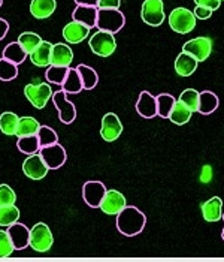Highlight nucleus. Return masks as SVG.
Segmentation results:
<instances>
[{
  "mask_svg": "<svg viewBox=\"0 0 224 262\" xmlns=\"http://www.w3.org/2000/svg\"><path fill=\"white\" fill-rule=\"evenodd\" d=\"M146 225V216L133 205H126L117 214V229L126 237L141 234Z\"/></svg>",
  "mask_w": 224,
  "mask_h": 262,
  "instance_id": "f257e3e1",
  "label": "nucleus"
},
{
  "mask_svg": "<svg viewBox=\"0 0 224 262\" xmlns=\"http://www.w3.org/2000/svg\"><path fill=\"white\" fill-rule=\"evenodd\" d=\"M88 47L91 51L99 56V57H109L115 53L117 48V40L114 33L105 32V30H97L93 33L88 39Z\"/></svg>",
  "mask_w": 224,
  "mask_h": 262,
  "instance_id": "f03ea898",
  "label": "nucleus"
},
{
  "mask_svg": "<svg viewBox=\"0 0 224 262\" xmlns=\"http://www.w3.org/2000/svg\"><path fill=\"white\" fill-rule=\"evenodd\" d=\"M167 21H169L170 29L180 35H187L191 30H194V27H196V17L187 8H175L169 14Z\"/></svg>",
  "mask_w": 224,
  "mask_h": 262,
  "instance_id": "7ed1b4c3",
  "label": "nucleus"
},
{
  "mask_svg": "<svg viewBox=\"0 0 224 262\" xmlns=\"http://www.w3.org/2000/svg\"><path fill=\"white\" fill-rule=\"evenodd\" d=\"M53 244H54V237H53V232H51V229H49V226L46 223H36L30 229V242H29V246L35 252L45 253V252H48L53 247Z\"/></svg>",
  "mask_w": 224,
  "mask_h": 262,
  "instance_id": "20e7f679",
  "label": "nucleus"
},
{
  "mask_svg": "<svg viewBox=\"0 0 224 262\" xmlns=\"http://www.w3.org/2000/svg\"><path fill=\"white\" fill-rule=\"evenodd\" d=\"M126 24V18L120 9H99L96 27L109 33H118Z\"/></svg>",
  "mask_w": 224,
  "mask_h": 262,
  "instance_id": "39448f33",
  "label": "nucleus"
},
{
  "mask_svg": "<svg viewBox=\"0 0 224 262\" xmlns=\"http://www.w3.org/2000/svg\"><path fill=\"white\" fill-rule=\"evenodd\" d=\"M24 95H26L27 101L30 102L35 108L42 110L53 98V90L48 82H38V84L32 82L24 87Z\"/></svg>",
  "mask_w": 224,
  "mask_h": 262,
  "instance_id": "423d86ee",
  "label": "nucleus"
},
{
  "mask_svg": "<svg viewBox=\"0 0 224 262\" xmlns=\"http://www.w3.org/2000/svg\"><path fill=\"white\" fill-rule=\"evenodd\" d=\"M141 18L145 24L151 27L162 26L166 18L163 0H143L141 8Z\"/></svg>",
  "mask_w": 224,
  "mask_h": 262,
  "instance_id": "0eeeda50",
  "label": "nucleus"
},
{
  "mask_svg": "<svg viewBox=\"0 0 224 262\" xmlns=\"http://www.w3.org/2000/svg\"><path fill=\"white\" fill-rule=\"evenodd\" d=\"M48 171H49V168L46 166V163L43 162L39 153L29 155L22 162V172L30 180H35V182L43 180L46 177Z\"/></svg>",
  "mask_w": 224,
  "mask_h": 262,
  "instance_id": "6e6552de",
  "label": "nucleus"
},
{
  "mask_svg": "<svg viewBox=\"0 0 224 262\" xmlns=\"http://www.w3.org/2000/svg\"><path fill=\"white\" fill-rule=\"evenodd\" d=\"M183 51L193 56L197 61H205L212 53V39L206 36L194 38L184 43Z\"/></svg>",
  "mask_w": 224,
  "mask_h": 262,
  "instance_id": "1a4fd4ad",
  "label": "nucleus"
},
{
  "mask_svg": "<svg viewBox=\"0 0 224 262\" xmlns=\"http://www.w3.org/2000/svg\"><path fill=\"white\" fill-rule=\"evenodd\" d=\"M126 205H127V200L121 192L115 189H109L106 190L99 208L108 216H117Z\"/></svg>",
  "mask_w": 224,
  "mask_h": 262,
  "instance_id": "9d476101",
  "label": "nucleus"
},
{
  "mask_svg": "<svg viewBox=\"0 0 224 262\" xmlns=\"http://www.w3.org/2000/svg\"><path fill=\"white\" fill-rule=\"evenodd\" d=\"M66 92H57V93H53V102H54V106L57 108L59 111V119L61 123L64 124H70L73 123L77 119V108L75 105L70 101H67L66 98Z\"/></svg>",
  "mask_w": 224,
  "mask_h": 262,
  "instance_id": "9b49d317",
  "label": "nucleus"
},
{
  "mask_svg": "<svg viewBox=\"0 0 224 262\" xmlns=\"http://www.w3.org/2000/svg\"><path fill=\"white\" fill-rule=\"evenodd\" d=\"M106 186L102 182H97V180H90V182L84 183L82 186V198L84 202L91 207V208H96L101 205L103 196L106 193Z\"/></svg>",
  "mask_w": 224,
  "mask_h": 262,
  "instance_id": "f8f14e48",
  "label": "nucleus"
},
{
  "mask_svg": "<svg viewBox=\"0 0 224 262\" xmlns=\"http://www.w3.org/2000/svg\"><path fill=\"white\" fill-rule=\"evenodd\" d=\"M122 134V123L118 119L117 114L108 113L102 119V126H101V135L106 142H114L120 138Z\"/></svg>",
  "mask_w": 224,
  "mask_h": 262,
  "instance_id": "ddd939ff",
  "label": "nucleus"
},
{
  "mask_svg": "<svg viewBox=\"0 0 224 262\" xmlns=\"http://www.w3.org/2000/svg\"><path fill=\"white\" fill-rule=\"evenodd\" d=\"M39 155L42 156L43 162L46 163V166L49 169H59L64 165L66 162V150L63 148V145L53 144V145H46V147H41Z\"/></svg>",
  "mask_w": 224,
  "mask_h": 262,
  "instance_id": "4468645a",
  "label": "nucleus"
},
{
  "mask_svg": "<svg viewBox=\"0 0 224 262\" xmlns=\"http://www.w3.org/2000/svg\"><path fill=\"white\" fill-rule=\"evenodd\" d=\"M88 36H90V27L84 26L78 21L72 20L63 27V38L67 43H72V45L81 43L82 40L87 39Z\"/></svg>",
  "mask_w": 224,
  "mask_h": 262,
  "instance_id": "2eb2a0df",
  "label": "nucleus"
},
{
  "mask_svg": "<svg viewBox=\"0 0 224 262\" xmlns=\"http://www.w3.org/2000/svg\"><path fill=\"white\" fill-rule=\"evenodd\" d=\"M8 234L12 240V244L15 247V250H22L29 246L30 242V229L24 225V223L15 222L11 226H8Z\"/></svg>",
  "mask_w": 224,
  "mask_h": 262,
  "instance_id": "dca6fc26",
  "label": "nucleus"
},
{
  "mask_svg": "<svg viewBox=\"0 0 224 262\" xmlns=\"http://www.w3.org/2000/svg\"><path fill=\"white\" fill-rule=\"evenodd\" d=\"M73 61V51L67 43H53L51 51V64L54 66H63L69 68Z\"/></svg>",
  "mask_w": 224,
  "mask_h": 262,
  "instance_id": "f3484780",
  "label": "nucleus"
},
{
  "mask_svg": "<svg viewBox=\"0 0 224 262\" xmlns=\"http://www.w3.org/2000/svg\"><path fill=\"white\" fill-rule=\"evenodd\" d=\"M136 111L143 119H154L157 116V101L150 92H141L136 102Z\"/></svg>",
  "mask_w": 224,
  "mask_h": 262,
  "instance_id": "a211bd4d",
  "label": "nucleus"
},
{
  "mask_svg": "<svg viewBox=\"0 0 224 262\" xmlns=\"http://www.w3.org/2000/svg\"><path fill=\"white\" fill-rule=\"evenodd\" d=\"M202 216L206 222L214 223L223 217V200L220 196H212L202 204Z\"/></svg>",
  "mask_w": 224,
  "mask_h": 262,
  "instance_id": "6ab92c4d",
  "label": "nucleus"
},
{
  "mask_svg": "<svg viewBox=\"0 0 224 262\" xmlns=\"http://www.w3.org/2000/svg\"><path fill=\"white\" fill-rule=\"evenodd\" d=\"M57 9V0H32L30 3V14L36 20L49 18Z\"/></svg>",
  "mask_w": 224,
  "mask_h": 262,
  "instance_id": "aec40b11",
  "label": "nucleus"
},
{
  "mask_svg": "<svg viewBox=\"0 0 224 262\" xmlns=\"http://www.w3.org/2000/svg\"><path fill=\"white\" fill-rule=\"evenodd\" d=\"M51 51L53 43L48 40H42L41 43L35 48L33 53H30V60L38 68H48L51 64Z\"/></svg>",
  "mask_w": 224,
  "mask_h": 262,
  "instance_id": "412c9836",
  "label": "nucleus"
},
{
  "mask_svg": "<svg viewBox=\"0 0 224 262\" xmlns=\"http://www.w3.org/2000/svg\"><path fill=\"white\" fill-rule=\"evenodd\" d=\"M97 8L96 6H84V5H77L73 11V20L81 23L87 27H96V20H97Z\"/></svg>",
  "mask_w": 224,
  "mask_h": 262,
  "instance_id": "4be33fe9",
  "label": "nucleus"
},
{
  "mask_svg": "<svg viewBox=\"0 0 224 262\" xmlns=\"http://www.w3.org/2000/svg\"><path fill=\"white\" fill-rule=\"evenodd\" d=\"M197 63L193 56L187 54V53H180L177 60H175V72L180 75V77H190L196 72L197 69Z\"/></svg>",
  "mask_w": 224,
  "mask_h": 262,
  "instance_id": "5701e85b",
  "label": "nucleus"
},
{
  "mask_svg": "<svg viewBox=\"0 0 224 262\" xmlns=\"http://www.w3.org/2000/svg\"><path fill=\"white\" fill-rule=\"evenodd\" d=\"M220 105V101H218V96L211 92V90H205L201 93V98H199V110L197 113L204 114V116H209L212 114Z\"/></svg>",
  "mask_w": 224,
  "mask_h": 262,
  "instance_id": "b1692460",
  "label": "nucleus"
},
{
  "mask_svg": "<svg viewBox=\"0 0 224 262\" xmlns=\"http://www.w3.org/2000/svg\"><path fill=\"white\" fill-rule=\"evenodd\" d=\"M191 116H193V113L180 99H177L175 103H173V108H172L170 114H169V120L172 121L173 124L183 126V124L191 120Z\"/></svg>",
  "mask_w": 224,
  "mask_h": 262,
  "instance_id": "393cba45",
  "label": "nucleus"
},
{
  "mask_svg": "<svg viewBox=\"0 0 224 262\" xmlns=\"http://www.w3.org/2000/svg\"><path fill=\"white\" fill-rule=\"evenodd\" d=\"M80 74L82 81V89L84 90H93L97 82H99V75L97 72L91 68V66H87V64H78L75 68Z\"/></svg>",
  "mask_w": 224,
  "mask_h": 262,
  "instance_id": "a878e982",
  "label": "nucleus"
},
{
  "mask_svg": "<svg viewBox=\"0 0 224 262\" xmlns=\"http://www.w3.org/2000/svg\"><path fill=\"white\" fill-rule=\"evenodd\" d=\"M61 90L66 92V93H72V95H78L80 92L84 90L82 89L81 77H80L77 69H70L69 68L67 75H66V78H64L63 84H61Z\"/></svg>",
  "mask_w": 224,
  "mask_h": 262,
  "instance_id": "bb28decb",
  "label": "nucleus"
},
{
  "mask_svg": "<svg viewBox=\"0 0 224 262\" xmlns=\"http://www.w3.org/2000/svg\"><path fill=\"white\" fill-rule=\"evenodd\" d=\"M2 57L18 66V64H21L22 61L26 60L27 53L22 50V47H21L18 42H11V43H8L5 47V50L2 53Z\"/></svg>",
  "mask_w": 224,
  "mask_h": 262,
  "instance_id": "cd10ccee",
  "label": "nucleus"
},
{
  "mask_svg": "<svg viewBox=\"0 0 224 262\" xmlns=\"http://www.w3.org/2000/svg\"><path fill=\"white\" fill-rule=\"evenodd\" d=\"M41 127V123L36 120L35 117H20L18 120V126H17V132L15 135L21 138V137H30V135H36L38 130Z\"/></svg>",
  "mask_w": 224,
  "mask_h": 262,
  "instance_id": "c85d7f7f",
  "label": "nucleus"
},
{
  "mask_svg": "<svg viewBox=\"0 0 224 262\" xmlns=\"http://www.w3.org/2000/svg\"><path fill=\"white\" fill-rule=\"evenodd\" d=\"M18 120L20 117L12 113V111H5L0 114V132L8 135V137H12L15 135L17 132V126H18Z\"/></svg>",
  "mask_w": 224,
  "mask_h": 262,
  "instance_id": "c756f323",
  "label": "nucleus"
},
{
  "mask_svg": "<svg viewBox=\"0 0 224 262\" xmlns=\"http://www.w3.org/2000/svg\"><path fill=\"white\" fill-rule=\"evenodd\" d=\"M18 219H20V210L15 204L0 207V226L8 228L12 223L18 222Z\"/></svg>",
  "mask_w": 224,
  "mask_h": 262,
  "instance_id": "7c9ffc66",
  "label": "nucleus"
},
{
  "mask_svg": "<svg viewBox=\"0 0 224 262\" xmlns=\"http://www.w3.org/2000/svg\"><path fill=\"white\" fill-rule=\"evenodd\" d=\"M17 147L20 150L21 153L24 155H35V153H39L41 150V144H39V140L36 135H30V137H21L18 138V142H17Z\"/></svg>",
  "mask_w": 224,
  "mask_h": 262,
  "instance_id": "2f4dec72",
  "label": "nucleus"
},
{
  "mask_svg": "<svg viewBox=\"0 0 224 262\" xmlns=\"http://www.w3.org/2000/svg\"><path fill=\"white\" fill-rule=\"evenodd\" d=\"M156 101H157V116L162 119H169V114H170L177 99L169 93H162V95L156 96Z\"/></svg>",
  "mask_w": 224,
  "mask_h": 262,
  "instance_id": "473e14b6",
  "label": "nucleus"
},
{
  "mask_svg": "<svg viewBox=\"0 0 224 262\" xmlns=\"http://www.w3.org/2000/svg\"><path fill=\"white\" fill-rule=\"evenodd\" d=\"M42 38L38 35V33H35V32H24V33H21L20 36H18V43H20L21 47H22V50L27 53V56L30 54V53H33L35 51V48L39 45L42 42Z\"/></svg>",
  "mask_w": 224,
  "mask_h": 262,
  "instance_id": "72a5a7b5",
  "label": "nucleus"
},
{
  "mask_svg": "<svg viewBox=\"0 0 224 262\" xmlns=\"http://www.w3.org/2000/svg\"><path fill=\"white\" fill-rule=\"evenodd\" d=\"M67 71L69 68H63V66H54V64H49L46 68V72H45V78L49 84H56V85H61L63 81L67 75Z\"/></svg>",
  "mask_w": 224,
  "mask_h": 262,
  "instance_id": "f704fd0d",
  "label": "nucleus"
},
{
  "mask_svg": "<svg viewBox=\"0 0 224 262\" xmlns=\"http://www.w3.org/2000/svg\"><path fill=\"white\" fill-rule=\"evenodd\" d=\"M199 98H201V93L197 90L185 89L181 93V96H180V101L183 102L191 113H197V110H199Z\"/></svg>",
  "mask_w": 224,
  "mask_h": 262,
  "instance_id": "c9c22d12",
  "label": "nucleus"
},
{
  "mask_svg": "<svg viewBox=\"0 0 224 262\" xmlns=\"http://www.w3.org/2000/svg\"><path fill=\"white\" fill-rule=\"evenodd\" d=\"M38 140H39V144L41 147H46V145H53V144H57L59 142V135L57 132L49 127V126H42L39 127L38 134H36Z\"/></svg>",
  "mask_w": 224,
  "mask_h": 262,
  "instance_id": "e433bc0d",
  "label": "nucleus"
},
{
  "mask_svg": "<svg viewBox=\"0 0 224 262\" xmlns=\"http://www.w3.org/2000/svg\"><path fill=\"white\" fill-rule=\"evenodd\" d=\"M18 77V66L6 59H0V81H12Z\"/></svg>",
  "mask_w": 224,
  "mask_h": 262,
  "instance_id": "4c0bfd02",
  "label": "nucleus"
},
{
  "mask_svg": "<svg viewBox=\"0 0 224 262\" xmlns=\"http://www.w3.org/2000/svg\"><path fill=\"white\" fill-rule=\"evenodd\" d=\"M15 250L12 240L8 234V231L0 229V258H8L12 255V252Z\"/></svg>",
  "mask_w": 224,
  "mask_h": 262,
  "instance_id": "58836bf2",
  "label": "nucleus"
},
{
  "mask_svg": "<svg viewBox=\"0 0 224 262\" xmlns=\"http://www.w3.org/2000/svg\"><path fill=\"white\" fill-rule=\"evenodd\" d=\"M17 201V193L9 184H0V207L2 205H9L15 204Z\"/></svg>",
  "mask_w": 224,
  "mask_h": 262,
  "instance_id": "ea45409f",
  "label": "nucleus"
},
{
  "mask_svg": "<svg viewBox=\"0 0 224 262\" xmlns=\"http://www.w3.org/2000/svg\"><path fill=\"white\" fill-rule=\"evenodd\" d=\"M121 0H99L97 9H120Z\"/></svg>",
  "mask_w": 224,
  "mask_h": 262,
  "instance_id": "a19ab883",
  "label": "nucleus"
},
{
  "mask_svg": "<svg viewBox=\"0 0 224 262\" xmlns=\"http://www.w3.org/2000/svg\"><path fill=\"white\" fill-rule=\"evenodd\" d=\"M194 17H196V20H208V18H211L212 17V11L211 9H208V8H204V6H196V9H194Z\"/></svg>",
  "mask_w": 224,
  "mask_h": 262,
  "instance_id": "79ce46f5",
  "label": "nucleus"
},
{
  "mask_svg": "<svg viewBox=\"0 0 224 262\" xmlns=\"http://www.w3.org/2000/svg\"><path fill=\"white\" fill-rule=\"evenodd\" d=\"M194 3H196V6H204V8L211 9L212 12L217 11L221 5L220 0H194Z\"/></svg>",
  "mask_w": 224,
  "mask_h": 262,
  "instance_id": "37998d69",
  "label": "nucleus"
},
{
  "mask_svg": "<svg viewBox=\"0 0 224 262\" xmlns=\"http://www.w3.org/2000/svg\"><path fill=\"white\" fill-rule=\"evenodd\" d=\"M212 176H214L212 166L211 165H204L202 166V171H201V183L208 184V183L212 180Z\"/></svg>",
  "mask_w": 224,
  "mask_h": 262,
  "instance_id": "c03bdc74",
  "label": "nucleus"
},
{
  "mask_svg": "<svg viewBox=\"0 0 224 262\" xmlns=\"http://www.w3.org/2000/svg\"><path fill=\"white\" fill-rule=\"evenodd\" d=\"M9 32V23L5 18H0V40L5 39Z\"/></svg>",
  "mask_w": 224,
  "mask_h": 262,
  "instance_id": "a18cd8bd",
  "label": "nucleus"
},
{
  "mask_svg": "<svg viewBox=\"0 0 224 262\" xmlns=\"http://www.w3.org/2000/svg\"><path fill=\"white\" fill-rule=\"evenodd\" d=\"M99 0H75L77 5H84V6H96L97 8Z\"/></svg>",
  "mask_w": 224,
  "mask_h": 262,
  "instance_id": "49530a36",
  "label": "nucleus"
},
{
  "mask_svg": "<svg viewBox=\"0 0 224 262\" xmlns=\"http://www.w3.org/2000/svg\"><path fill=\"white\" fill-rule=\"evenodd\" d=\"M221 238L224 240V228H223V232H221Z\"/></svg>",
  "mask_w": 224,
  "mask_h": 262,
  "instance_id": "de8ad7c7",
  "label": "nucleus"
},
{
  "mask_svg": "<svg viewBox=\"0 0 224 262\" xmlns=\"http://www.w3.org/2000/svg\"><path fill=\"white\" fill-rule=\"evenodd\" d=\"M2 5H3V0H0V8H2Z\"/></svg>",
  "mask_w": 224,
  "mask_h": 262,
  "instance_id": "09e8293b",
  "label": "nucleus"
},
{
  "mask_svg": "<svg viewBox=\"0 0 224 262\" xmlns=\"http://www.w3.org/2000/svg\"><path fill=\"white\" fill-rule=\"evenodd\" d=\"M221 219H223V221H224V211H223V217H221Z\"/></svg>",
  "mask_w": 224,
  "mask_h": 262,
  "instance_id": "8fccbe9b",
  "label": "nucleus"
},
{
  "mask_svg": "<svg viewBox=\"0 0 224 262\" xmlns=\"http://www.w3.org/2000/svg\"><path fill=\"white\" fill-rule=\"evenodd\" d=\"M220 2H224V0H220Z\"/></svg>",
  "mask_w": 224,
  "mask_h": 262,
  "instance_id": "3c124183",
  "label": "nucleus"
}]
</instances>
